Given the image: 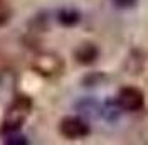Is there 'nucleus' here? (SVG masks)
<instances>
[{"instance_id":"39448f33","label":"nucleus","mask_w":148,"mask_h":145,"mask_svg":"<svg viewBox=\"0 0 148 145\" xmlns=\"http://www.w3.org/2000/svg\"><path fill=\"white\" fill-rule=\"evenodd\" d=\"M74 56H76V61L81 64H91L96 61L98 57V49L96 46L91 44V42H84L81 44L76 51H74Z\"/></svg>"},{"instance_id":"f257e3e1","label":"nucleus","mask_w":148,"mask_h":145,"mask_svg":"<svg viewBox=\"0 0 148 145\" xmlns=\"http://www.w3.org/2000/svg\"><path fill=\"white\" fill-rule=\"evenodd\" d=\"M30 110H32V100L29 96H17V98H14L9 110H7V113H5V117H3L2 132L9 133V132L20 130V127L24 125V122L30 115Z\"/></svg>"},{"instance_id":"0eeeda50","label":"nucleus","mask_w":148,"mask_h":145,"mask_svg":"<svg viewBox=\"0 0 148 145\" xmlns=\"http://www.w3.org/2000/svg\"><path fill=\"white\" fill-rule=\"evenodd\" d=\"M3 142H5V144H10V145H25L29 140H27L25 135L18 133V130H15V132L5 133V140H3Z\"/></svg>"},{"instance_id":"20e7f679","label":"nucleus","mask_w":148,"mask_h":145,"mask_svg":"<svg viewBox=\"0 0 148 145\" xmlns=\"http://www.w3.org/2000/svg\"><path fill=\"white\" fill-rule=\"evenodd\" d=\"M143 101H145L143 93L138 88H133V86L121 88L120 93H118V98H116L118 106L121 110H125V111H136V110H140L143 106Z\"/></svg>"},{"instance_id":"6e6552de","label":"nucleus","mask_w":148,"mask_h":145,"mask_svg":"<svg viewBox=\"0 0 148 145\" xmlns=\"http://www.w3.org/2000/svg\"><path fill=\"white\" fill-rule=\"evenodd\" d=\"M136 2L138 0H113L114 7H118V9H131L136 5Z\"/></svg>"},{"instance_id":"423d86ee","label":"nucleus","mask_w":148,"mask_h":145,"mask_svg":"<svg viewBox=\"0 0 148 145\" xmlns=\"http://www.w3.org/2000/svg\"><path fill=\"white\" fill-rule=\"evenodd\" d=\"M57 20L64 27H73V26H76L81 20V15H79V12H76L73 9H62L57 14Z\"/></svg>"},{"instance_id":"f03ea898","label":"nucleus","mask_w":148,"mask_h":145,"mask_svg":"<svg viewBox=\"0 0 148 145\" xmlns=\"http://www.w3.org/2000/svg\"><path fill=\"white\" fill-rule=\"evenodd\" d=\"M32 68L36 69L39 74L47 76V78H52L61 74L64 69V61L54 52H40L34 57L32 61Z\"/></svg>"},{"instance_id":"7ed1b4c3","label":"nucleus","mask_w":148,"mask_h":145,"mask_svg":"<svg viewBox=\"0 0 148 145\" xmlns=\"http://www.w3.org/2000/svg\"><path fill=\"white\" fill-rule=\"evenodd\" d=\"M59 130H61V133H62L66 138H71V140L84 138V137L89 135V125L79 117L62 118V120H61V125H59Z\"/></svg>"}]
</instances>
